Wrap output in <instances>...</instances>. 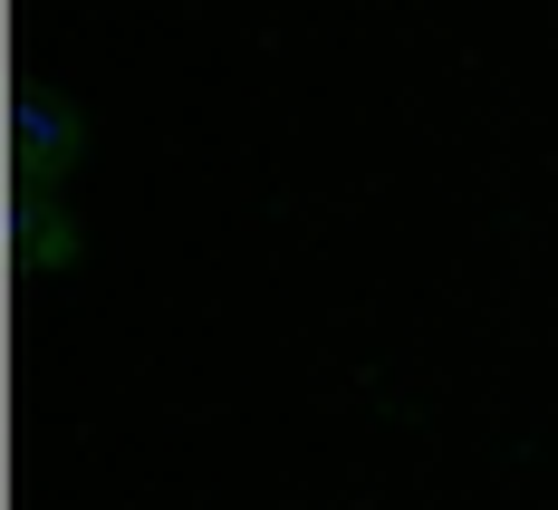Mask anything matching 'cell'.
<instances>
[{
	"mask_svg": "<svg viewBox=\"0 0 558 510\" xmlns=\"http://www.w3.org/2000/svg\"><path fill=\"white\" fill-rule=\"evenodd\" d=\"M10 270H77V212L10 183Z\"/></svg>",
	"mask_w": 558,
	"mask_h": 510,
	"instance_id": "cell-2",
	"label": "cell"
},
{
	"mask_svg": "<svg viewBox=\"0 0 558 510\" xmlns=\"http://www.w3.org/2000/svg\"><path fill=\"white\" fill-rule=\"evenodd\" d=\"M77 155H87V116L68 107V97H49V87H20L10 97V183L20 193H49V183L77 173Z\"/></svg>",
	"mask_w": 558,
	"mask_h": 510,
	"instance_id": "cell-1",
	"label": "cell"
}]
</instances>
